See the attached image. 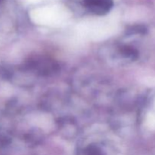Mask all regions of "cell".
Instances as JSON below:
<instances>
[{
	"label": "cell",
	"instance_id": "cell-1",
	"mask_svg": "<svg viewBox=\"0 0 155 155\" xmlns=\"http://www.w3.org/2000/svg\"><path fill=\"white\" fill-rule=\"evenodd\" d=\"M81 2L89 12L98 15L108 13L114 5L113 0H81Z\"/></svg>",
	"mask_w": 155,
	"mask_h": 155
}]
</instances>
